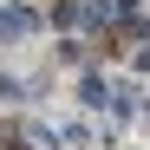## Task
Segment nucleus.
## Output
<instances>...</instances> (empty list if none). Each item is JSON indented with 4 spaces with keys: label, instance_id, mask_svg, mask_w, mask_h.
I'll return each instance as SVG.
<instances>
[{
    "label": "nucleus",
    "instance_id": "f257e3e1",
    "mask_svg": "<svg viewBox=\"0 0 150 150\" xmlns=\"http://www.w3.org/2000/svg\"><path fill=\"white\" fill-rule=\"evenodd\" d=\"M59 26H105L111 20V0H59Z\"/></svg>",
    "mask_w": 150,
    "mask_h": 150
},
{
    "label": "nucleus",
    "instance_id": "f03ea898",
    "mask_svg": "<svg viewBox=\"0 0 150 150\" xmlns=\"http://www.w3.org/2000/svg\"><path fill=\"white\" fill-rule=\"evenodd\" d=\"M33 33H39L33 7H0V39H33Z\"/></svg>",
    "mask_w": 150,
    "mask_h": 150
},
{
    "label": "nucleus",
    "instance_id": "7ed1b4c3",
    "mask_svg": "<svg viewBox=\"0 0 150 150\" xmlns=\"http://www.w3.org/2000/svg\"><path fill=\"white\" fill-rule=\"evenodd\" d=\"M79 98H85V105H98V111H111V85L98 79V72H85V85H79Z\"/></svg>",
    "mask_w": 150,
    "mask_h": 150
},
{
    "label": "nucleus",
    "instance_id": "20e7f679",
    "mask_svg": "<svg viewBox=\"0 0 150 150\" xmlns=\"http://www.w3.org/2000/svg\"><path fill=\"white\" fill-rule=\"evenodd\" d=\"M7 98H20V79H7V72H0V105H7Z\"/></svg>",
    "mask_w": 150,
    "mask_h": 150
},
{
    "label": "nucleus",
    "instance_id": "39448f33",
    "mask_svg": "<svg viewBox=\"0 0 150 150\" xmlns=\"http://www.w3.org/2000/svg\"><path fill=\"white\" fill-rule=\"evenodd\" d=\"M7 150H33V137L26 131H7Z\"/></svg>",
    "mask_w": 150,
    "mask_h": 150
},
{
    "label": "nucleus",
    "instance_id": "423d86ee",
    "mask_svg": "<svg viewBox=\"0 0 150 150\" xmlns=\"http://www.w3.org/2000/svg\"><path fill=\"white\" fill-rule=\"evenodd\" d=\"M137 72H150V46H144V52H137Z\"/></svg>",
    "mask_w": 150,
    "mask_h": 150
}]
</instances>
